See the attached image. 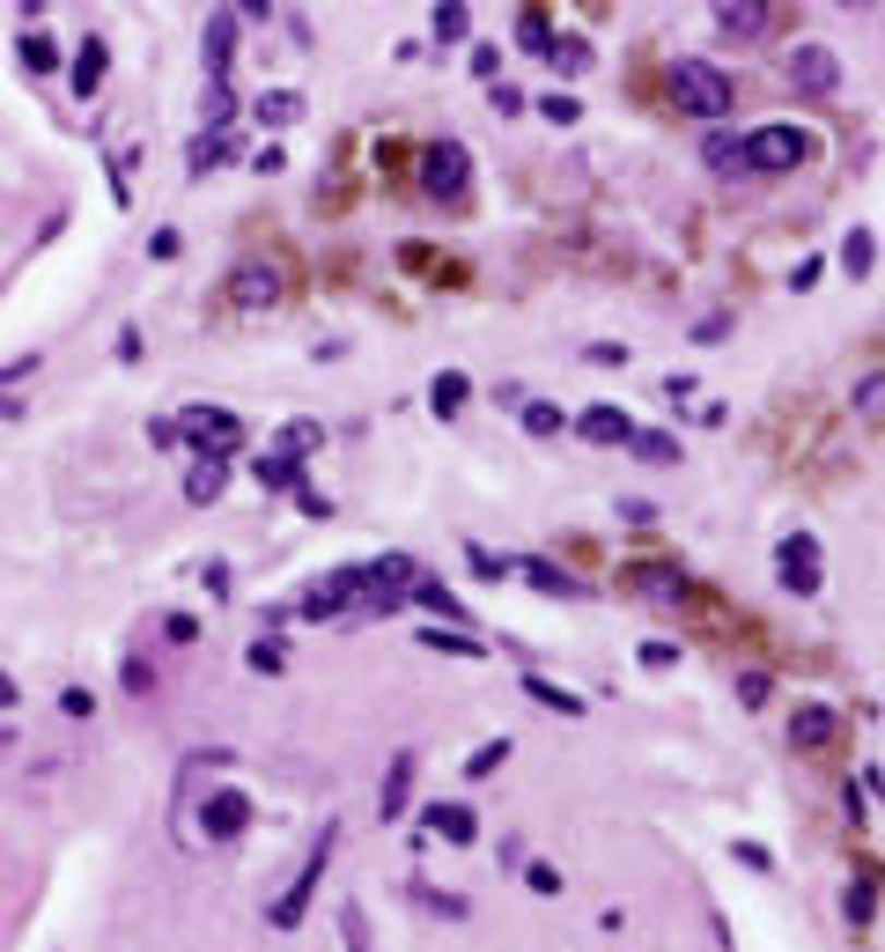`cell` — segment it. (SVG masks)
<instances>
[{"instance_id": "6da1fadb", "label": "cell", "mask_w": 885, "mask_h": 952, "mask_svg": "<svg viewBox=\"0 0 885 952\" xmlns=\"http://www.w3.org/2000/svg\"><path fill=\"white\" fill-rule=\"evenodd\" d=\"M672 104L686 119H723L731 111V74L708 60H672Z\"/></svg>"}, {"instance_id": "7a4b0ae2", "label": "cell", "mask_w": 885, "mask_h": 952, "mask_svg": "<svg viewBox=\"0 0 885 952\" xmlns=\"http://www.w3.org/2000/svg\"><path fill=\"white\" fill-rule=\"evenodd\" d=\"M333 842H339V828L325 820V834L310 842L303 871H296V879H288V893H280L274 908H266V923H274V930H296V923L310 916V901H318V886H325V864H333Z\"/></svg>"}, {"instance_id": "3957f363", "label": "cell", "mask_w": 885, "mask_h": 952, "mask_svg": "<svg viewBox=\"0 0 885 952\" xmlns=\"http://www.w3.org/2000/svg\"><path fill=\"white\" fill-rule=\"evenodd\" d=\"M797 163H804V133L797 126H753L745 133V170L775 178V170H797Z\"/></svg>"}, {"instance_id": "277c9868", "label": "cell", "mask_w": 885, "mask_h": 952, "mask_svg": "<svg viewBox=\"0 0 885 952\" xmlns=\"http://www.w3.org/2000/svg\"><path fill=\"white\" fill-rule=\"evenodd\" d=\"M280 288H288V281H280V266H266V259H244L237 274L222 281V304H237V310H274Z\"/></svg>"}, {"instance_id": "5b68a950", "label": "cell", "mask_w": 885, "mask_h": 952, "mask_svg": "<svg viewBox=\"0 0 885 952\" xmlns=\"http://www.w3.org/2000/svg\"><path fill=\"white\" fill-rule=\"evenodd\" d=\"M178 436H192L200 451H214V459H229V451H237V436H244V421H237L229 406H184V414H178Z\"/></svg>"}, {"instance_id": "8992f818", "label": "cell", "mask_w": 885, "mask_h": 952, "mask_svg": "<svg viewBox=\"0 0 885 952\" xmlns=\"http://www.w3.org/2000/svg\"><path fill=\"white\" fill-rule=\"evenodd\" d=\"M775 576H782V591H790V598H820V539L790 532V539L775 547Z\"/></svg>"}, {"instance_id": "52a82bcc", "label": "cell", "mask_w": 885, "mask_h": 952, "mask_svg": "<svg viewBox=\"0 0 885 952\" xmlns=\"http://www.w3.org/2000/svg\"><path fill=\"white\" fill-rule=\"evenodd\" d=\"M465 178H473V155H465L458 141H435V148L421 155V185H428V200H458Z\"/></svg>"}, {"instance_id": "ba28073f", "label": "cell", "mask_w": 885, "mask_h": 952, "mask_svg": "<svg viewBox=\"0 0 885 952\" xmlns=\"http://www.w3.org/2000/svg\"><path fill=\"white\" fill-rule=\"evenodd\" d=\"M790 82L804 96H834V90H841V60H834L826 45H797V52H790Z\"/></svg>"}, {"instance_id": "9c48e42d", "label": "cell", "mask_w": 885, "mask_h": 952, "mask_svg": "<svg viewBox=\"0 0 885 952\" xmlns=\"http://www.w3.org/2000/svg\"><path fill=\"white\" fill-rule=\"evenodd\" d=\"M244 828H251V798L244 790H214V798L200 805V834H207V842H237Z\"/></svg>"}, {"instance_id": "30bf717a", "label": "cell", "mask_w": 885, "mask_h": 952, "mask_svg": "<svg viewBox=\"0 0 885 952\" xmlns=\"http://www.w3.org/2000/svg\"><path fill=\"white\" fill-rule=\"evenodd\" d=\"M347 591H369V569H339V576H325V584H310V598L296 606L303 620H333L347 614Z\"/></svg>"}, {"instance_id": "8fae6325", "label": "cell", "mask_w": 885, "mask_h": 952, "mask_svg": "<svg viewBox=\"0 0 885 952\" xmlns=\"http://www.w3.org/2000/svg\"><path fill=\"white\" fill-rule=\"evenodd\" d=\"M414 769H421V753H414V746H398L392 769H384V790H376V820H384V828H392L398 812H406V798H414Z\"/></svg>"}, {"instance_id": "7c38bea8", "label": "cell", "mask_w": 885, "mask_h": 952, "mask_svg": "<svg viewBox=\"0 0 885 952\" xmlns=\"http://www.w3.org/2000/svg\"><path fill=\"white\" fill-rule=\"evenodd\" d=\"M200 52H207V82H229V52H237V15H229V8H214V15H207Z\"/></svg>"}, {"instance_id": "4fadbf2b", "label": "cell", "mask_w": 885, "mask_h": 952, "mask_svg": "<svg viewBox=\"0 0 885 952\" xmlns=\"http://www.w3.org/2000/svg\"><path fill=\"white\" fill-rule=\"evenodd\" d=\"M435 842H451V849H465V842H480V820H473V805H428L421 820Z\"/></svg>"}, {"instance_id": "5bb4252c", "label": "cell", "mask_w": 885, "mask_h": 952, "mask_svg": "<svg viewBox=\"0 0 885 952\" xmlns=\"http://www.w3.org/2000/svg\"><path fill=\"white\" fill-rule=\"evenodd\" d=\"M716 8V31L723 37H761L767 31V0H708Z\"/></svg>"}, {"instance_id": "9a60e30c", "label": "cell", "mask_w": 885, "mask_h": 952, "mask_svg": "<svg viewBox=\"0 0 885 952\" xmlns=\"http://www.w3.org/2000/svg\"><path fill=\"white\" fill-rule=\"evenodd\" d=\"M576 436H583V443H635V421H627L620 406H583Z\"/></svg>"}, {"instance_id": "2e32d148", "label": "cell", "mask_w": 885, "mask_h": 952, "mask_svg": "<svg viewBox=\"0 0 885 952\" xmlns=\"http://www.w3.org/2000/svg\"><path fill=\"white\" fill-rule=\"evenodd\" d=\"M104 67H111V45H104V37H89V45L74 52V74H67V82H74V96H82V104H89V96L104 90Z\"/></svg>"}, {"instance_id": "e0dca14e", "label": "cell", "mask_w": 885, "mask_h": 952, "mask_svg": "<svg viewBox=\"0 0 885 952\" xmlns=\"http://www.w3.org/2000/svg\"><path fill=\"white\" fill-rule=\"evenodd\" d=\"M826 738H834V709H820V702H804L790 716V746H804V753H820Z\"/></svg>"}, {"instance_id": "ac0fdd59", "label": "cell", "mask_w": 885, "mask_h": 952, "mask_svg": "<svg viewBox=\"0 0 885 952\" xmlns=\"http://www.w3.org/2000/svg\"><path fill=\"white\" fill-rule=\"evenodd\" d=\"M229 155H237V141H229V133H200V141L184 148V170L200 178V170H214V163H229Z\"/></svg>"}, {"instance_id": "d6986e66", "label": "cell", "mask_w": 885, "mask_h": 952, "mask_svg": "<svg viewBox=\"0 0 885 952\" xmlns=\"http://www.w3.org/2000/svg\"><path fill=\"white\" fill-rule=\"evenodd\" d=\"M421 643H428V650H443V657H488V650H480V635H465V628H451V635H443V620H428V628H421Z\"/></svg>"}, {"instance_id": "ffe728a7", "label": "cell", "mask_w": 885, "mask_h": 952, "mask_svg": "<svg viewBox=\"0 0 885 952\" xmlns=\"http://www.w3.org/2000/svg\"><path fill=\"white\" fill-rule=\"evenodd\" d=\"M251 111H259V126H296V119H303V96H296V90H266Z\"/></svg>"}, {"instance_id": "44dd1931", "label": "cell", "mask_w": 885, "mask_h": 952, "mask_svg": "<svg viewBox=\"0 0 885 952\" xmlns=\"http://www.w3.org/2000/svg\"><path fill=\"white\" fill-rule=\"evenodd\" d=\"M524 694L539 709H553V716H583V702L569 694V687H553V679H539V673H524Z\"/></svg>"}, {"instance_id": "7402d4cb", "label": "cell", "mask_w": 885, "mask_h": 952, "mask_svg": "<svg viewBox=\"0 0 885 952\" xmlns=\"http://www.w3.org/2000/svg\"><path fill=\"white\" fill-rule=\"evenodd\" d=\"M465 392H473V384H465L458 369H443V377H435V384H428V406H435V414H443V421H458V406H465Z\"/></svg>"}, {"instance_id": "603a6c76", "label": "cell", "mask_w": 885, "mask_h": 952, "mask_svg": "<svg viewBox=\"0 0 885 952\" xmlns=\"http://www.w3.org/2000/svg\"><path fill=\"white\" fill-rule=\"evenodd\" d=\"M435 45H465V31H473V15H465V0H435Z\"/></svg>"}, {"instance_id": "cb8c5ba5", "label": "cell", "mask_w": 885, "mask_h": 952, "mask_svg": "<svg viewBox=\"0 0 885 952\" xmlns=\"http://www.w3.org/2000/svg\"><path fill=\"white\" fill-rule=\"evenodd\" d=\"M214 495H222V459H214V451H200L192 480H184V502H214Z\"/></svg>"}, {"instance_id": "d4e9b609", "label": "cell", "mask_w": 885, "mask_h": 952, "mask_svg": "<svg viewBox=\"0 0 885 952\" xmlns=\"http://www.w3.org/2000/svg\"><path fill=\"white\" fill-rule=\"evenodd\" d=\"M517 576H531V584L547 591V598H576V576H561L553 561H517Z\"/></svg>"}, {"instance_id": "484cf974", "label": "cell", "mask_w": 885, "mask_h": 952, "mask_svg": "<svg viewBox=\"0 0 885 952\" xmlns=\"http://www.w3.org/2000/svg\"><path fill=\"white\" fill-rule=\"evenodd\" d=\"M251 473H259V488H274V495H288V488H296V480H303V473H296V459H288V451H274V459H259V465H251Z\"/></svg>"}, {"instance_id": "4316f807", "label": "cell", "mask_w": 885, "mask_h": 952, "mask_svg": "<svg viewBox=\"0 0 885 952\" xmlns=\"http://www.w3.org/2000/svg\"><path fill=\"white\" fill-rule=\"evenodd\" d=\"M15 60L31 67V74H52V67H60V52H52V37H45V31H23V45H15Z\"/></svg>"}, {"instance_id": "83f0119b", "label": "cell", "mask_w": 885, "mask_h": 952, "mask_svg": "<svg viewBox=\"0 0 885 952\" xmlns=\"http://www.w3.org/2000/svg\"><path fill=\"white\" fill-rule=\"evenodd\" d=\"M406 606H421V614H443V620H465V598H451L443 584H414V598Z\"/></svg>"}, {"instance_id": "f1b7e54d", "label": "cell", "mask_w": 885, "mask_h": 952, "mask_svg": "<svg viewBox=\"0 0 885 952\" xmlns=\"http://www.w3.org/2000/svg\"><path fill=\"white\" fill-rule=\"evenodd\" d=\"M547 60L561 67V74H583V67H590V37H576V31H569V37H553V52H547Z\"/></svg>"}, {"instance_id": "f546056e", "label": "cell", "mask_w": 885, "mask_h": 952, "mask_svg": "<svg viewBox=\"0 0 885 952\" xmlns=\"http://www.w3.org/2000/svg\"><path fill=\"white\" fill-rule=\"evenodd\" d=\"M502 761H510V738H488V746H473V761H465V775H473V783H488V775L502 769Z\"/></svg>"}, {"instance_id": "4dcf8cb0", "label": "cell", "mask_w": 885, "mask_h": 952, "mask_svg": "<svg viewBox=\"0 0 885 952\" xmlns=\"http://www.w3.org/2000/svg\"><path fill=\"white\" fill-rule=\"evenodd\" d=\"M318 443H325L318 421H288V429H280V451H288V459H303V451H318Z\"/></svg>"}, {"instance_id": "1f68e13d", "label": "cell", "mask_w": 885, "mask_h": 952, "mask_svg": "<svg viewBox=\"0 0 885 952\" xmlns=\"http://www.w3.org/2000/svg\"><path fill=\"white\" fill-rule=\"evenodd\" d=\"M708 170H738V163H745V141H731V133H708Z\"/></svg>"}, {"instance_id": "d6a6232c", "label": "cell", "mask_w": 885, "mask_h": 952, "mask_svg": "<svg viewBox=\"0 0 885 952\" xmlns=\"http://www.w3.org/2000/svg\"><path fill=\"white\" fill-rule=\"evenodd\" d=\"M569 421H561V406H547V400H531L524 406V436H561Z\"/></svg>"}, {"instance_id": "836d02e7", "label": "cell", "mask_w": 885, "mask_h": 952, "mask_svg": "<svg viewBox=\"0 0 885 952\" xmlns=\"http://www.w3.org/2000/svg\"><path fill=\"white\" fill-rule=\"evenodd\" d=\"M627 451H635V459H649V465H672L679 459V443H672V436H657V429H649V436L635 429V443H627Z\"/></svg>"}, {"instance_id": "e575fe53", "label": "cell", "mask_w": 885, "mask_h": 952, "mask_svg": "<svg viewBox=\"0 0 885 952\" xmlns=\"http://www.w3.org/2000/svg\"><path fill=\"white\" fill-rule=\"evenodd\" d=\"M244 665H251V673H266V679H274V673H280V665H288V650H280V643H274V635H259V643H251V650H244Z\"/></svg>"}, {"instance_id": "d590c367", "label": "cell", "mask_w": 885, "mask_h": 952, "mask_svg": "<svg viewBox=\"0 0 885 952\" xmlns=\"http://www.w3.org/2000/svg\"><path fill=\"white\" fill-rule=\"evenodd\" d=\"M871 259H878V251H871V237H863V229H856V237H841V266H849L856 281L871 274Z\"/></svg>"}, {"instance_id": "8d00e7d4", "label": "cell", "mask_w": 885, "mask_h": 952, "mask_svg": "<svg viewBox=\"0 0 885 952\" xmlns=\"http://www.w3.org/2000/svg\"><path fill=\"white\" fill-rule=\"evenodd\" d=\"M856 414H871V421L885 414V369H871V377L856 384Z\"/></svg>"}, {"instance_id": "74e56055", "label": "cell", "mask_w": 885, "mask_h": 952, "mask_svg": "<svg viewBox=\"0 0 885 952\" xmlns=\"http://www.w3.org/2000/svg\"><path fill=\"white\" fill-rule=\"evenodd\" d=\"M517 45H524V52H553V31H547V15H539V8L517 23Z\"/></svg>"}, {"instance_id": "f35d334b", "label": "cell", "mask_w": 885, "mask_h": 952, "mask_svg": "<svg viewBox=\"0 0 885 952\" xmlns=\"http://www.w3.org/2000/svg\"><path fill=\"white\" fill-rule=\"evenodd\" d=\"M339 938H347V952H369V916L355 908V901L339 908Z\"/></svg>"}, {"instance_id": "ab89813d", "label": "cell", "mask_w": 885, "mask_h": 952, "mask_svg": "<svg viewBox=\"0 0 885 952\" xmlns=\"http://www.w3.org/2000/svg\"><path fill=\"white\" fill-rule=\"evenodd\" d=\"M524 886L539 893V901H561V871L553 864H524Z\"/></svg>"}, {"instance_id": "60d3db41", "label": "cell", "mask_w": 885, "mask_h": 952, "mask_svg": "<svg viewBox=\"0 0 885 952\" xmlns=\"http://www.w3.org/2000/svg\"><path fill=\"white\" fill-rule=\"evenodd\" d=\"M539 111H547L553 126H576V119H583V104H576V96H539Z\"/></svg>"}, {"instance_id": "b9f144b4", "label": "cell", "mask_w": 885, "mask_h": 952, "mask_svg": "<svg viewBox=\"0 0 885 952\" xmlns=\"http://www.w3.org/2000/svg\"><path fill=\"white\" fill-rule=\"evenodd\" d=\"M510 569H517V561H502V554H488V547H473V576H510Z\"/></svg>"}, {"instance_id": "7bdbcfd3", "label": "cell", "mask_w": 885, "mask_h": 952, "mask_svg": "<svg viewBox=\"0 0 885 952\" xmlns=\"http://www.w3.org/2000/svg\"><path fill=\"white\" fill-rule=\"evenodd\" d=\"M583 362H590V369H620V362H627V347H612V340H598V347H583Z\"/></svg>"}, {"instance_id": "ee69618b", "label": "cell", "mask_w": 885, "mask_h": 952, "mask_svg": "<svg viewBox=\"0 0 885 952\" xmlns=\"http://www.w3.org/2000/svg\"><path fill=\"white\" fill-rule=\"evenodd\" d=\"M178 251H184V237H178V229H155V237H148V259H163V266H170Z\"/></svg>"}, {"instance_id": "f6af8a7d", "label": "cell", "mask_w": 885, "mask_h": 952, "mask_svg": "<svg viewBox=\"0 0 885 952\" xmlns=\"http://www.w3.org/2000/svg\"><path fill=\"white\" fill-rule=\"evenodd\" d=\"M642 665H649V673H672L679 650H672V643H642Z\"/></svg>"}, {"instance_id": "bcb514c9", "label": "cell", "mask_w": 885, "mask_h": 952, "mask_svg": "<svg viewBox=\"0 0 885 952\" xmlns=\"http://www.w3.org/2000/svg\"><path fill=\"white\" fill-rule=\"evenodd\" d=\"M414 893H421V908H443V916H465V901H458V893H435V886H414Z\"/></svg>"}, {"instance_id": "7dc6e473", "label": "cell", "mask_w": 885, "mask_h": 952, "mask_svg": "<svg viewBox=\"0 0 885 952\" xmlns=\"http://www.w3.org/2000/svg\"><path fill=\"white\" fill-rule=\"evenodd\" d=\"M60 709H67V716H74V724H89V716H96V702H89V694H82V687H67V694H60Z\"/></svg>"}, {"instance_id": "c3c4849f", "label": "cell", "mask_w": 885, "mask_h": 952, "mask_svg": "<svg viewBox=\"0 0 885 952\" xmlns=\"http://www.w3.org/2000/svg\"><path fill=\"white\" fill-rule=\"evenodd\" d=\"M473 74L494 82V74H502V52H494V45H473Z\"/></svg>"}, {"instance_id": "681fc988", "label": "cell", "mask_w": 885, "mask_h": 952, "mask_svg": "<svg viewBox=\"0 0 885 952\" xmlns=\"http://www.w3.org/2000/svg\"><path fill=\"white\" fill-rule=\"evenodd\" d=\"M738 702L761 709V702H767V673H745V679H738Z\"/></svg>"}, {"instance_id": "f907efd6", "label": "cell", "mask_w": 885, "mask_h": 952, "mask_svg": "<svg viewBox=\"0 0 885 952\" xmlns=\"http://www.w3.org/2000/svg\"><path fill=\"white\" fill-rule=\"evenodd\" d=\"M296 510H303V517H333V502H325L318 488H296Z\"/></svg>"}, {"instance_id": "816d5d0a", "label": "cell", "mask_w": 885, "mask_h": 952, "mask_svg": "<svg viewBox=\"0 0 885 952\" xmlns=\"http://www.w3.org/2000/svg\"><path fill=\"white\" fill-rule=\"evenodd\" d=\"M163 635H170V643H192V635H200V620H192V614H170V628H163Z\"/></svg>"}, {"instance_id": "f5cc1de1", "label": "cell", "mask_w": 885, "mask_h": 952, "mask_svg": "<svg viewBox=\"0 0 885 952\" xmlns=\"http://www.w3.org/2000/svg\"><path fill=\"white\" fill-rule=\"evenodd\" d=\"M488 96H494V111H502V119H510V111H524V96L502 90V82H488Z\"/></svg>"}, {"instance_id": "db71d44e", "label": "cell", "mask_w": 885, "mask_h": 952, "mask_svg": "<svg viewBox=\"0 0 885 952\" xmlns=\"http://www.w3.org/2000/svg\"><path fill=\"white\" fill-rule=\"evenodd\" d=\"M237 15H251V23H266V15H274V0H237Z\"/></svg>"}, {"instance_id": "11a10c76", "label": "cell", "mask_w": 885, "mask_h": 952, "mask_svg": "<svg viewBox=\"0 0 885 952\" xmlns=\"http://www.w3.org/2000/svg\"><path fill=\"white\" fill-rule=\"evenodd\" d=\"M0 709H23V687H15L8 673H0Z\"/></svg>"}, {"instance_id": "9f6ffc18", "label": "cell", "mask_w": 885, "mask_h": 952, "mask_svg": "<svg viewBox=\"0 0 885 952\" xmlns=\"http://www.w3.org/2000/svg\"><path fill=\"white\" fill-rule=\"evenodd\" d=\"M841 8H849V15H856V8H878V0H841Z\"/></svg>"}]
</instances>
